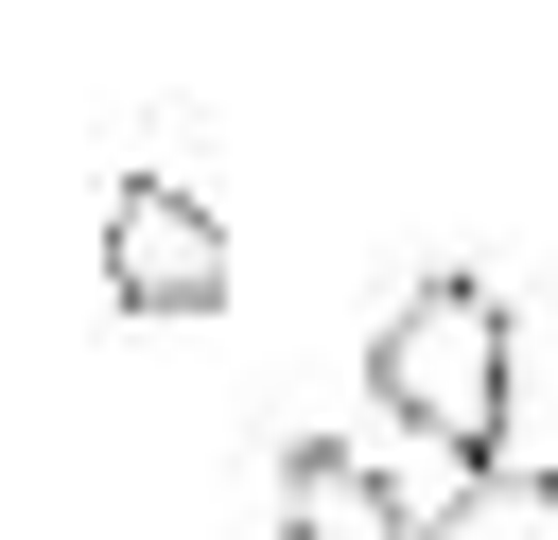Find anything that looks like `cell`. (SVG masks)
Wrapping results in <instances>:
<instances>
[{
  "label": "cell",
  "instance_id": "obj_1",
  "mask_svg": "<svg viewBox=\"0 0 558 540\" xmlns=\"http://www.w3.org/2000/svg\"><path fill=\"white\" fill-rule=\"evenodd\" d=\"M366 401L436 453V470H506V401H523V331L488 279H418L384 331H366Z\"/></svg>",
  "mask_w": 558,
  "mask_h": 540
},
{
  "label": "cell",
  "instance_id": "obj_2",
  "mask_svg": "<svg viewBox=\"0 0 558 540\" xmlns=\"http://www.w3.org/2000/svg\"><path fill=\"white\" fill-rule=\"evenodd\" d=\"M105 296H122V314H227V226H209V192L122 174V192H105Z\"/></svg>",
  "mask_w": 558,
  "mask_h": 540
},
{
  "label": "cell",
  "instance_id": "obj_3",
  "mask_svg": "<svg viewBox=\"0 0 558 540\" xmlns=\"http://www.w3.org/2000/svg\"><path fill=\"white\" fill-rule=\"evenodd\" d=\"M279 540H418V505H401L366 453L296 435V453H279Z\"/></svg>",
  "mask_w": 558,
  "mask_h": 540
},
{
  "label": "cell",
  "instance_id": "obj_4",
  "mask_svg": "<svg viewBox=\"0 0 558 540\" xmlns=\"http://www.w3.org/2000/svg\"><path fill=\"white\" fill-rule=\"evenodd\" d=\"M418 540H558V470H523V453L506 470H453Z\"/></svg>",
  "mask_w": 558,
  "mask_h": 540
}]
</instances>
